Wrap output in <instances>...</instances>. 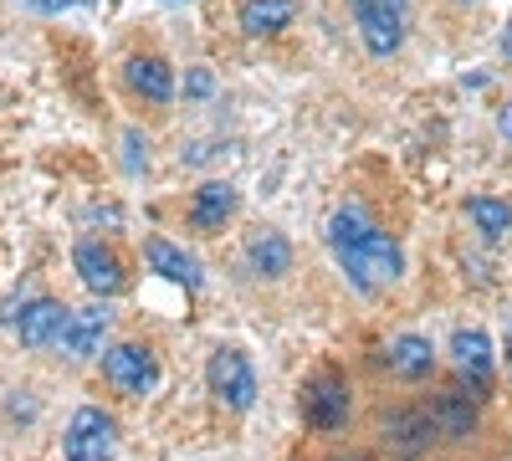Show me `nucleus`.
Here are the masks:
<instances>
[{"label":"nucleus","mask_w":512,"mask_h":461,"mask_svg":"<svg viewBox=\"0 0 512 461\" xmlns=\"http://www.w3.org/2000/svg\"><path fill=\"white\" fill-rule=\"evenodd\" d=\"M118 446V421L103 405H77L67 436H62V461H113Z\"/></svg>","instance_id":"nucleus-6"},{"label":"nucleus","mask_w":512,"mask_h":461,"mask_svg":"<svg viewBox=\"0 0 512 461\" xmlns=\"http://www.w3.org/2000/svg\"><path fill=\"white\" fill-rule=\"evenodd\" d=\"M354 415V385L344 369L323 364L318 374H308L303 380V421L313 431H344Z\"/></svg>","instance_id":"nucleus-2"},{"label":"nucleus","mask_w":512,"mask_h":461,"mask_svg":"<svg viewBox=\"0 0 512 461\" xmlns=\"http://www.w3.org/2000/svg\"><path fill=\"white\" fill-rule=\"evenodd\" d=\"M420 405H425V415H431L436 441H446V446H466L482 431V395H472L466 385H441Z\"/></svg>","instance_id":"nucleus-3"},{"label":"nucleus","mask_w":512,"mask_h":461,"mask_svg":"<svg viewBox=\"0 0 512 461\" xmlns=\"http://www.w3.org/2000/svg\"><path fill=\"white\" fill-rule=\"evenodd\" d=\"M159 354L149 349V344H113L108 354H103V380L118 390V395H128V400H144V395H154L159 390Z\"/></svg>","instance_id":"nucleus-7"},{"label":"nucleus","mask_w":512,"mask_h":461,"mask_svg":"<svg viewBox=\"0 0 512 461\" xmlns=\"http://www.w3.org/2000/svg\"><path fill=\"white\" fill-rule=\"evenodd\" d=\"M236 205H241L236 185L205 180V185L195 190V200H190V226H195L200 236H216V231H226V221L236 216Z\"/></svg>","instance_id":"nucleus-12"},{"label":"nucleus","mask_w":512,"mask_h":461,"mask_svg":"<svg viewBox=\"0 0 512 461\" xmlns=\"http://www.w3.org/2000/svg\"><path fill=\"white\" fill-rule=\"evenodd\" d=\"M502 57H512V21H507V31H502Z\"/></svg>","instance_id":"nucleus-24"},{"label":"nucleus","mask_w":512,"mask_h":461,"mask_svg":"<svg viewBox=\"0 0 512 461\" xmlns=\"http://www.w3.org/2000/svg\"><path fill=\"white\" fill-rule=\"evenodd\" d=\"M497 134L512 144V103H502V113H497Z\"/></svg>","instance_id":"nucleus-21"},{"label":"nucleus","mask_w":512,"mask_h":461,"mask_svg":"<svg viewBox=\"0 0 512 461\" xmlns=\"http://www.w3.org/2000/svg\"><path fill=\"white\" fill-rule=\"evenodd\" d=\"M451 364L461 374H472V380H487L492 374V339L482 328H456L451 333Z\"/></svg>","instance_id":"nucleus-17"},{"label":"nucleus","mask_w":512,"mask_h":461,"mask_svg":"<svg viewBox=\"0 0 512 461\" xmlns=\"http://www.w3.org/2000/svg\"><path fill=\"white\" fill-rule=\"evenodd\" d=\"M67 313H72V308H62L57 298H36V303H26V308L16 313L21 344H26V349H52V344H62Z\"/></svg>","instance_id":"nucleus-11"},{"label":"nucleus","mask_w":512,"mask_h":461,"mask_svg":"<svg viewBox=\"0 0 512 461\" xmlns=\"http://www.w3.org/2000/svg\"><path fill=\"white\" fill-rule=\"evenodd\" d=\"M144 257H149V272H159V277H169V282H180V287H190V292H200V287H205V272H200V262H195V257H185V251H180L175 241L149 236Z\"/></svg>","instance_id":"nucleus-15"},{"label":"nucleus","mask_w":512,"mask_h":461,"mask_svg":"<svg viewBox=\"0 0 512 461\" xmlns=\"http://www.w3.org/2000/svg\"><path fill=\"white\" fill-rule=\"evenodd\" d=\"M108 328H113V308H108V298H98V303H88V308H72L57 349H62L67 359H93V354L103 349V339H108Z\"/></svg>","instance_id":"nucleus-10"},{"label":"nucleus","mask_w":512,"mask_h":461,"mask_svg":"<svg viewBox=\"0 0 512 461\" xmlns=\"http://www.w3.org/2000/svg\"><path fill=\"white\" fill-rule=\"evenodd\" d=\"M323 461H374L369 451H333V456H323Z\"/></svg>","instance_id":"nucleus-23"},{"label":"nucleus","mask_w":512,"mask_h":461,"mask_svg":"<svg viewBox=\"0 0 512 461\" xmlns=\"http://www.w3.org/2000/svg\"><path fill=\"white\" fill-rule=\"evenodd\" d=\"M123 82L144 103H169V98H175V72H169L164 57H128L123 62Z\"/></svg>","instance_id":"nucleus-16"},{"label":"nucleus","mask_w":512,"mask_h":461,"mask_svg":"<svg viewBox=\"0 0 512 461\" xmlns=\"http://www.w3.org/2000/svg\"><path fill=\"white\" fill-rule=\"evenodd\" d=\"M72 267H77L82 287H88V292H98V298H118V292L128 287L123 257H118L113 246L93 241V236H82V241L72 246Z\"/></svg>","instance_id":"nucleus-9"},{"label":"nucleus","mask_w":512,"mask_h":461,"mask_svg":"<svg viewBox=\"0 0 512 461\" xmlns=\"http://www.w3.org/2000/svg\"><path fill=\"white\" fill-rule=\"evenodd\" d=\"M67 6H82V0H31V11H67Z\"/></svg>","instance_id":"nucleus-22"},{"label":"nucleus","mask_w":512,"mask_h":461,"mask_svg":"<svg viewBox=\"0 0 512 461\" xmlns=\"http://www.w3.org/2000/svg\"><path fill=\"white\" fill-rule=\"evenodd\" d=\"M390 374L405 385H420V380H431V369H436V344L425 339V333H400V339H390Z\"/></svg>","instance_id":"nucleus-14"},{"label":"nucleus","mask_w":512,"mask_h":461,"mask_svg":"<svg viewBox=\"0 0 512 461\" xmlns=\"http://www.w3.org/2000/svg\"><path fill=\"white\" fill-rule=\"evenodd\" d=\"M374 436L395 461H420L425 451L436 446V431H431L425 405H384L379 421H374Z\"/></svg>","instance_id":"nucleus-4"},{"label":"nucleus","mask_w":512,"mask_h":461,"mask_svg":"<svg viewBox=\"0 0 512 461\" xmlns=\"http://www.w3.org/2000/svg\"><path fill=\"white\" fill-rule=\"evenodd\" d=\"M502 349H507V374H512V323H507V339H502Z\"/></svg>","instance_id":"nucleus-25"},{"label":"nucleus","mask_w":512,"mask_h":461,"mask_svg":"<svg viewBox=\"0 0 512 461\" xmlns=\"http://www.w3.org/2000/svg\"><path fill=\"white\" fill-rule=\"evenodd\" d=\"M328 246H333V257L338 267H344V277L364 292H379V287H390L400 282L405 272V251L390 231H379L369 221L364 205H338L333 221H328Z\"/></svg>","instance_id":"nucleus-1"},{"label":"nucleus","mask_w":512,"mask_h":461,"mask_svg":"<svg viewBox=\"0 0 512 461\" xmlns=\"http://www.w3.org/2000/svg\"><path fill=\"white\" fill-rule=\"evenodd\" d=\"M354 26L364 36L369 57H395L405 47V21H410V0H349Z\"/></svg>","instance_id":"nucleus-5"},{"label":"nucleus","mask_w":512,"mask_h":461,"mask_svg":"<svg viewBox=\"0 0 512 461\" xmlns=\"http://www.w3.org/2000/svg\"><path fill=\"white\" fill-rule=\"evenodd\" d=\"M205 385L226 410H251L256 405V369L241 349H216L205 364Z\"/></svg>","instance_id":"nucleus-8"},{"label":"nucleus","mask_w":512,"mask_h":461,"mask_svg":"<svg viewBox=\"0 0 512 461\" xmlns=\"http://www.w3.org/2000/svg\"><path fill=\"white\" fill-rule=\"evenodd\" d=\"M216 93V77H210V67H190L185 72V98H210Z\"/></svg>","instance_id":"nucleus-20"},{"label":"nucleus","mask_w":512,"mask_h":461,"mask_svg":"<svg viewBox=\"0 0 512 461\" xmlns=\"http://www.w3.org/2000/svg\"><path fill=\"white\" fill-rule=\"evenodd\" d=\"M292 21V0H241V31L246 36H277Z\"/></svg>","instance_id":"nucleus-18"},{"label":"nucleus","mask_w":512,"mask_h":461,"mask_svg":"<svg viewBox=\"0 0 512 461\" xmlns=\"http://www.w3.org/2000/svg\"><path fill=\"white\" fill-rule=\"evenodd\" d=\"M466 216H472V226L482 231V241H502L512 231V205L497 200V195H472L466 200Z\"/></svg>","instance_id":"nucleus-19"},{"label":"nucleus","mask_w":512,"mask_h":461,"mask_svg":"<svg viewBox=\"0 0 512 461\" xmlns=\"http://www.w3.org/2000/svg\"><path fill=\"white\" fill-rule=\"evenodd\" d=\"M246 267H251V277H262V282L287 277V272H292V241H287L282 231H272V226L251 231V241H246Z\"/></svg>","instance_id":"nucleus-13"}]
</instances>
